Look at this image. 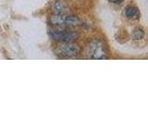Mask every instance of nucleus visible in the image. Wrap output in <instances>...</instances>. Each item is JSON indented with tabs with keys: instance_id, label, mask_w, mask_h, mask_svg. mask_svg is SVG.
<instances>
[{
	"instance_id": "f257e3e1",
	"label": "nucleus",
	"mask_w": 148,
	"mask_h": 138,
	"mask_svg": "<svg viewBox=\"0 0 148 138\" xmlns=\"http://www.w3.org/2000/svg\"><path fill=\"white\" fill-rule=\"evenodd\" d=\"M88 55L91 59L95 60H104L108 58V53L106 45L100 40H95L94 41H92L89 46Z\"/></svg>"
},
{
	"instance_id": "6e6552de",
	"label": "nucleus",
	"mask_w": 148,
	"mask_h": 138,
	"mask_svg": "<svg viewBox=\"0 0 148 138\" xmlns=\"http://www.w3.org/2000/svg\"><path fill=\"white\" fill-rule=\"evenodd\" d=\"M108 1L112 4H121L122 2H124V0H108Z\"/></svg>"
},
{
	"instance_id": "39448f33",
	"label": "nucleus",
	"mask_w": 148,
	"mask_h": 138,
	"mask_svg": "<svg viewBox=\"0 0 148 138\" xmlns=\"http://www.w3.org/2000/svg\"><path fill=\"white\" fill-rule=\"evenodd\" d=\"M125 15H126V17L129 18V20H135L140 18L141 14L137 7H133V6H129L125 8Z\"/></svg>"
},
{
	"instance_id": "7ed1b4c3",
	"label": "nucleus",
	"mask_w": 148,
	"mask_h": 138,
	"mask_svg": "<svg viewBox=\"0 0 148 138\" xmlns=\"http://www.w3.org/2000/svg\"><path fill=\"white\" fill-rule=\"evenodd\" d=\"M51 36L56 41L61 43H72L80 37L76 31L71 30H53L51 32Z\"/></svg>"
},
{
	"instance_id": "20e7f679",
	"label": "nucleus",
	"mask_w": 148,
	"mask_h": 138,
	"mask_svg": "<svg viewBox=\"0 0 148 138\" xmlns=\"http://www.w3.org/2000/svg\"><path fill=\"white\" fill-rule=\"evenodd\" d=\"M80 47L73 43H63L58 47V54L65 57H74L80 53Z\"/></svg>"
},
{
	"instance_id": "0eeeda50",
	"label": "nucleus",
	"mask_w": 148,
	"mask_h": 138,
	"mask_svg": "<svg viewBox=\"0 0 148 138\" xmlns=\"http://www.w3.org/2000/svg\"><path fill=\"white\" fill-rule=\"evenodd\" d=\"M145 30L141 28H137L133 31H132V39L135 40V41H141L145 38Z\"/></svg>"
},
{
	"instance_id": "423d86ee",
	"label": "nucleus",
	"mask_w": 148,
	"mask_h": 138,
	"mask_svg": "<svg viewBox=\"0 0 148 138\" xmlns=\"http://www.w3.org/2000/svg\"><path fill=\"white\" fill-rule=\"evenodd\" d=\"M53 10L56 15H64L68 12V7L61 1H57L53 5Z\"/></svg>"
},
{
	"instance_id": "f03ea898",
	"label": "nucleus",
	"mask_w": 148,
	"mask_h": 138,
	"mask_svg": "<svg viewBox=\"0 0 148 138\" xmlns=\"http://www.w3.org/2000/svg\"><path fill=\"white\" fill-rule=\"evenodd\" d=\"M51 22L56 26H72L79 27L82 25V21L76 16L55 15L51 18Z\"/></svg>"
}]
</instances>
